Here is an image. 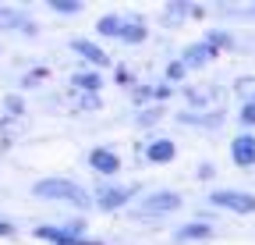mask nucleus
<instances>
[{"label":"nucleus","mask_w":255,"mask_h":245,"mask_svg":"<svg viewBox=\"0 0 255 245\" xmlns=\"http://www.w3.org/2000/svg\"><path fill=\"white\" fill-rule=\"evenodd\" d=\"M234 121L241 125V132H255V103L248 100V103H241L238 107V114H234Z\"/></svg>","instance_id":"cd10ccee"},{"label":"nucleus","mask_w":255,"mask_h":245,"mask_svg":"<svg viewBox=\"0 0 255 245\" xmlns=\"http://www.w3.org/2000/svg\"><path fill=\"white\" fill-rule=\"evenodd\" d=\"M188 75H191V71H188V68L181 64V60H177V57H170V60H167V64H163V82H167V85H174V89H184V82H188Z\"/></svg>","instance_id":"4be33fe9"},{"label":"nucleus","mask_w":255,"mask_h":245,"mask_svg":"<svg viewBox=\"0 0 255 245\" xmlns=\"http://www.w3.org/2000/svg\"><path fill=\"white\" fill-rule=\"evenodd\" d=\"M191 7H195L191 0H170V4L163 7V25L167 28H181L191 18Z\"/></svg>","instance_id":"f3484780"},{"label":"nucleus","mask_w":255,"mask_h":245,"mask_svg":"<svg viewBox=\"0 0 255 245\" xmlns=\"http://www.w3.org/2000/svg\"><path fill=\"white\" fill-rule=\"evenodd\" d=\"M177 93H181V89L167 85L163 78H156V82H152V103H156V107H163V103H170V100H174Z\"/></svg>","instance_id":"a878e982"},{"label":"nucleus","mask_w":255,"mask_h":245,"mask_svg":"<svg viewBox=\"0 0 255 245\" xmlns=\"http://www.w3.org/2000/svg\"><path fill=\"white\" fill-rule=\"evenodd\" d=\"M124 14V28H121V46H142L149 43V18L138 11H121Z\"/></svg>","instance_id":"f8f14e48"},{"label":"nucleus","mask_w":255,"mask_h":245,"mask_svg":"<svg viewBox=\"0 0 255 245\" xmlns=\"http://www.w3.org/2000/svg\"><path fill=\"white\" fill-rule=\"evenodd\" d=\"M114 82H117L121 89H131V85H135L138 78L131 75V68H124V64H114Z\"/></svg>","instance_id":"c85d7f7f"},{"label":"nucleus","mask_w":255,"mask_h":245,"mask_svg":"<svg viewBox=\"0 0 255 245\" xmlns=\"http://www.w3.org/2000/svg\"><path fill=\"white\" fill-rule=\"evenodd\" d=\"M46 7H50L57 18H78V14L85 11L82 0H46Z\"/></svg>","instance_id":"b1692460"},{"label":"nucleus","mask_w":255,"mask_h":245,"mask_svg":"<svg viewBox=\"0 0 255 245\" xmlns=\"http://www.w3.org/2000/svg\"><path fill=\"white\" fill-rule=\"evenodd\" d=\"M121 28H124V14L121 11H107V14H100L96 18V25H92V32H96V43H121Z\"/></svg>","instance_id":"2eb2a0df"},{"label":"nucleus","mask_w":255,"mask_h":245,"mask_svg":"<svg viewBox=\"0 0 255 245\" xmlns=\"http://www.w3.org/2000/svg\"><path fill=\"white\" fill-rule=\"evenodd\" d=\"M68 50L82 60L85 68H96V71H107V68H114V57L96 43V39H85V36H75V39H68Z\"/></svg>","instance_id":"6e6552de"},{"label":"nucleus","mask_w":255,"mask_h":245,"mask_svg":"<svg viewBox=\"0 0 255 245\" xmlns=\"http://www.w3.org/2000/svg\"><path fill=\"white\" fill-rule=\"evenodd\" d=\"M135 153L149 167H170L177 160V142L170 135H145V139L135 142Z\"/></svg>","instance_id":"0eeeda50"},{"label":"nucleus","mask_w":255,"mask_h":245,"mask_svg":"<svg viewBox=\"0 0 255 245\" xmlns=\"http://www.w3.org/2000/svg\"><path fill=\"white\" fill-rule=\"evenodd\" d=\"M206 206H213L216 213H234V217H252L255 213V192L248 189H213L206 196Z\"/></svg>","instance_id":"39448f33"},{"label":"nucleus","mask_w":255,"mask_h":245,"mask_svg":"<svg viewBox=\"0 0 255 245\" xmlns=\"http://www.w3.org/2000/svg\"><path fill=\"white\" fill-rule=\"evenodd\" d=\"M0 110H4L7 121H21L28 114V100L21 93H4V96H0Z\"/></svg>","instance_id":"6ab92c4d"},{"label":"nucleus","mask_w":255,"mask_h":245,"mask_svg":"<svg viewBox=\"0 0 255 245\" xmlns=\"http://www.w3.org/2000/svg\"><path fill=\"white\" fill-rule=\"evenodd\" d=\"M142 181H96L92 185V199L96 210L114 217V213H128L138 199H142Z\"/></svg>","instance_id":"7ed1b4c3"},{"label":"nucleus","mask_w":255,"mask_h":245,"mask_svg":"<svg viewBox=\"0 0 255 245\" xmlns=\"http://www.w3.org/2000/svg\"><path fill=\"white\" fill-rule=\"evenodd\" d=\"M220 18L227 21H255V4H245V7H234V4H216L213 7Z\"/></svg>","instance_id":"5701e85b"},{"label":"nucleus","mask_w":255,"mask_h":245,"mask_svg":"<svg viewBox=\"0 0 255 245\" xmlns=\"http://www.w3.org/2000/svg\"><path fill=\"white\" fill-rule=\"evenodd\" d=\"M28 192H32V199H36V203H50V206H68V210H75V217H89V213L96 210L92 189H85L82 181L64 178V174H50V178L32 181Z\"/></svg>","instance_id":"f257e3e1"},{"label":"nucleus","mask_w":255,"mask_h":245,"mask_svg":"<svg viewBox=\"0 0 255 245\" xmlns=\"http://www.w3.org/2000/svg\"><path fill=\"white\" fill-rule=\"evenodd\" d=\"M213 238H216V224H202V221H188L170 231V245H202Z\"/></svg>","instance_id":"9b49d317"},{"label":"nucleus","mask_w":255,"mask_h":245,"mask_svg":"<svg viewBox=\"0 0 255 245\" xmlns=\"http://www.w3.org/2000/svg\"><path fill=\"white\" fill-rule=\"evenodd\" d=\"M163 117H167V114H163V107H142V110H135L131 125H135V128H142V132H149V128H156Z\"/></svg>","instance_id":"412c9836"},{"label":"nucleus","mask_w":255,"mask_h":245,"mask_svg":"<svg viewBox=\"0 0 255 245\" xmlns=\"http://www.w3.org/2000/svg\"><path fill=\"white\" fill-rule=\"evenodd\" d=\"M202 43H209L216 53L238 50V36L231 32V28H206V32H202Z\"/></svg>","instance_id":"dca6fc26"},{"label":"nucleus","mask_w":255,"mask_h":245,"mask_svg":"<svg viewBox=\"0 0 255 245\" xmlns=\"http://www.w3.org/2000/svg\"><path fill=\"white\" fill-rule=\"evenodd\" d=\"M220 53L209 46V43H202V39H195V43H188L181 53H177V60H181V64L188 68V71H206L209 64H213V60H216Z\"/></svg>","instance_id":"ddd939ff"},{"label":"nucleus","mask_w":255,"mask_h":245,"mask_svg":"<svg viewBox=\"0 0 255 245\" xmlns=\"http://www.w3.org/2000/svg\"><path fill=\"white\" fill-rule=\"evenodd\" d=\"M177 125L184 128H202V132H220L223 125H227V110H220V107H209V110H177L174 114Z\"/></svg>","instance_id":"1a4fd4ad"},{"label":"nucleus","mask_w":255,"mask_h":245,"mask_svg":"<svg viewBox=\"0 0 255 245\" xmlns=\"http://www.w3.org/2000/svg\"><path fill=\"white\" fill-rule=\"evenodd\" d=\"M213 178H216V164H213V160L195 164V181H213Z\"/></svg>","instance_id":"c756f323"},{"label":"nucleus","mask_w":255,"mask_h":245,"mask_svg":"<svg viewBox=\"0 0 255 245\" xmlns=\"http://www.w3.org/2000/svg\"><path fill=\"white\" fill-rule=\"evenodd\" d=\"M227 157L238 171H255V132H238L227 139Z\"/></svg>","instance_id":"9d476101"},{"label":"nucleus","mask_w":255,"mask_h":245,"mask_svg":"<svg viewBox=\"0 0 255 245\" xmlns=\"http://www.w3.org/2000/svg\"><path fill=\"white\" fill-rule=\"evenodd\" d=\"M103 110V96L96 93H71V114L89 117V114H100Z\"/></svg>","instance_id":"a211bd4d"},{"label":"nucleus","mask_w":255,"mask_h":245,"mask_svg":"<svg viewBox=\"0 0 255 245\" xmlns=\"http://www.w3.org/2000/svg\"><path fill=\"white\" fill-rule=\"evenodd\" d=\"M181 96H184V103H188L184 110H199V114L209 110V103H213V96L206 93V89H195V85H184V89H181Z\"/></svg>","instance_id":"aec40b11"},{"label":"nucleus","mask_w":255,"mask_h":245,"mask_svg":"<svg viewBox=\"0 0 255 245\" xmlns=\"http://www.w3.org/2000/svg\"><path fill=\"white\" fill-rule=\"evenodd\" d=\"M85 167L96 174V181H117V174L124 171V160H121V153L107 142H96L89 146L85 153Z\"/></svg>","instance_id":"423d86ee"},{"label":"nucleus","mask_w":255,"mask_h":245,"mask_svg":"<svg viewBox=\"0 0 255 245\" xmlns=\"http://www.w3.org/2000/svg\"><path fill=\"white\" fill-rule=\"evenodd\" d=\"M128 96H131L135 110H142V107H156V103H152V82H135L131 89H128Z\"/></svg>","instance_id":"393cba45"},{"label":"nucleus","mask_w":255,"mask_h":245,"mask_svg":"<svg viewBox=\"0 0 255 245\" xmlns=\"http://www.w3.org/2000/svg\"><path fill=\"white\" fill-rule=\"evenodd\" d=\"M0 238H7V242L18 238V224H14L11 217H0Z\"/></svg>","instance_id":"7c9ffc66"},{"label":"nucleus","mask_w":255,"mask_h":245,"mask_svg":"<svg viewBox=\"0 0 255 245\" xmlns=\"http://www.w3.org/2000/svg\"><path fill=\"white\" fill-rule=\"evenodd\" d=\"M0 57H4V50H0Z\"/></svg>","instance_id":"2f4dec72"},{"label":"nucleus","mask_w":255,"mask_h":245,"mask_svg":"<svg viewBox=\"0 0 255 245\" xmlns=\"http://www.w3.org/2000/svg\"><path fill=\"white\" fill-rule=\"evenodd\" d=\"M68 85H71V93H96V96H103L107 78H103V71H96V68H85V64H82V68L71 71Z\"/></svg>","instance_id":"4468645a"},{"label":"nucleus","mask_w":255,"mask_h":245,"mask_svg":"<svg viewBox=\"0 0 255 245\" xmlns=\"http://www.w3.org/2000/svg\"><path fill=\"white\" fill-rule=\"evenodd\" d=\"M32 238H39L46 245H82L89 235V221L85 217H68V221H43L32 228Z\"/></svg>","instance_id":"20e7f679"},{"label":"nucleus","mask_w":255,"mask_h":245,"mask_svg":"<svg viewBox=\"0 0 255 245\" xmlns=\"http://www.w3.org/2000/svg\"><path fill=\"white\" fill-rule=\"evenodd\" d=\"M46 78H50V71H46V68H32V71H25V75L18 78V89H25V93H28V89H39Z\"/></svg>","instance_id":"bb28decb"},{"label":"nucleus","mask_w":255,"mask_h":245,"mask_svg":"<svg viewBox=\"0 0 255 245\" xmlns=\"http://www.w3.org/2000/svg\"><path fill=\"white\" fill-rule=\"evenodd\" d=\"M181 210H184V192L181 189H149V192H142V199L124 217L135 221V224H163L167 217H174Z\"/></svg>","instance_id":"f03ea898"}]
</instances>
